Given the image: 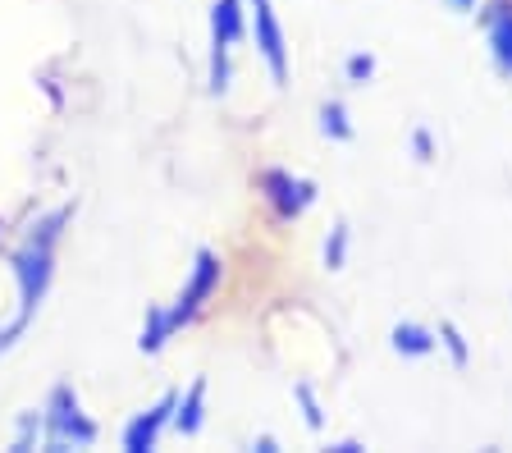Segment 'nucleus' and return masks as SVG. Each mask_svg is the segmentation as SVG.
Listing matches in <instances>:
<instances>
[{"label": "nucleus", "instance_id": "nucleus-1", "mask_svg": "<svg viewBox=\"0 0 512 453\" xmlns=\"http://www.w3.org/2000/svg\"><path fill=\"white\" fill-rule=\"evenodd\" d=\"M494 46H499L503 65H512V14H503V19L494 23Z\"/></svg>", "mask_w": 512, "mask_h": 453}]
</instances>
